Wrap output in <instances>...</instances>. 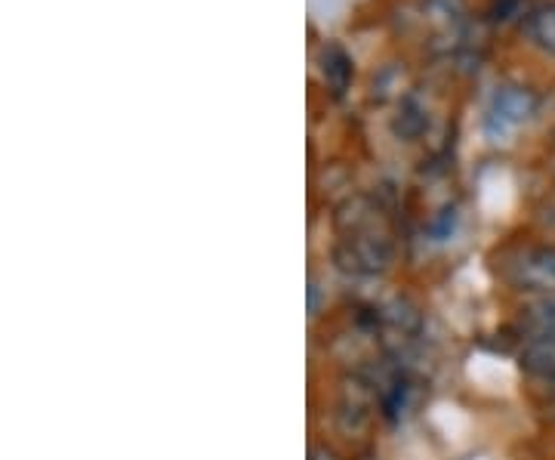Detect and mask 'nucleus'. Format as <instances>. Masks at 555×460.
<instances>
[{
    "label": "nucleus",
    "mask_w": 555,
    "mask_h": 460,
    "mask_svg": "<svg viewBox=\"0 0 555 460\" xmlns=\"http://www.w3.org/2000/svg\"><path fill=\"white\" fill-rule=\"evenodd\" d=\"M466 377L478 386L485 389V393H506L515 371L506 359H497V356H488V352H478L466 362Z\"/></svg>",
    "instance_id": "1"
},
{
    "label": "nucleus",
    "mask_w": 555,
    "mask_h": 460,
    "mask_svg": "<svg viewBox=\"0 0 555 460\" xmlns=\"http://www.w3.org/2000/svg\"><path fill=\"white\" fill-rule=\"evenodd\" d=\"M432 423L448 442H463L469 436V430H472L469 414L463 408H457V405H448V402H438L432 408Z\"/></svg>",
    "instance_id": "2"
},
{
    "label": "nucleus",
    "mask_w": 555,
    "mask_h": 460,
    "mask_svg": "<svg viewBox=\"0 0 555 460\" xmlns=\"http://www.w3.org/2000/svg\"><path fill=\"white\" fill-rule=\"evenodd\" d=\"M534 112V96L528 90H518V87H506L497 93V118L506 124H522L528 115Z\"/></svg>",
    "instance_id": "3"
},
{
    "label": "nucleus",
    "mask_w": 555,
    "mask_h": 460,
    "mask_svg": "<svg viewBox=\"0 0 555 460\" xmlns=\"http://www.w3.org/2000/svg\"><path fill=\"white\" fill-rule=\"evenodd\" d=\"M321 72H324V81L333 84V90L343 93L346 84H349V78H352V59H349V53L343 47H337V44H327L321 50Z\"/></svg>",
    "instance_id": "4"
},
{
    "label": "nucleus",
    "mask_w": 555,
    "mask_h": 460,
    "mask_svg": "<svg viewBox=\"0 0 555 460\" xmlns=\"http://www.w3.org/2000/svg\"><path fill=\"white\" fill-rule=\"evenodd\" d=\"M528 38L546 56H555V4H543L528 16Z\"/></svg>",
    "instance_id": "5"
},
{
    "label": "nucleus",
    "mask_w": 555,
    "mask_h": 460,
    "mask_svg": "<svg viewBox=\"0 0 555 460\" xmlns=\"http://www.w3.org/2000/svg\"><path fill=\"white\" fill-rule=\"evenodd\" d=\"M506 195H509V180L503 173H488L481 180V204H485L488 214H500L506 207Z\"/></svg>",
    "instance_id": "6"
},
{
    "label": "nucleus",
    "mask_w": 555,
    "mask_h": 460,
    "mask_svg": "<svg viewBox=\"0 0 555 460\" xmlns=\"http://www.w3.org/2000/svg\"><path fill=\"white\" fill-rule=\"evenodd\" d=\"M515 7H518V0H497V7H494V19H509L512 13H515Z\"/></svg>",
    "instance_id": "7"
}]
</instances>
